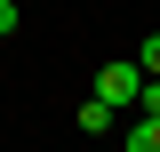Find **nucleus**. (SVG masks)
Here are the masks:
<instances>
[{
  "instance_id": "obj_1",
  "label": "nucleus",
  "mask_w": 160,
  "mask_h": 152,
  "mask_svg": "<svg viewBox=\"0 0 160 152\" xmlns=\"http://www.w3.org/2000/svg\"><path fill=\"white\" fill-rule=\"evenodd\" d=\"M136 88H144V64H136V56H112V64L96 72V96L112 104V112H120V104H136Z\"/></svg>"
},
{
  "instance_id": "obj_2",
  "label": "nucleus",
  "mask_w": 160,
  "mask_h": 152,
  "mask_svg": "<svg viewBox=\"0 0 160 152\" xmlns=\"http://www.w3.org/2000/svg\"><path fill=\"white\" fill-rule=\"evenodd\" d=\"M80 136H112V104H104V96L80 104Z\"/></svg>"
},
{
  "instance_id": "obj_3",
  "label": "nucleus",
  "mask_w": 160,
  "mask_h": 152,
  "mask_svg": "<svg viewBox=\"0 0 160 152\" xmlns=\"http://www.w3.org/2000/svg\"><path fill=\"white\" fill-rule=\"evenodd\" d=\"M128 152H160V112H144L136 128H128Z\"/></svg>"
},
{
  "instance_id": "obj_4",
  "label": "nucleus",
  "mask_w": 160,
  "mask_h": 152,
  "mask_svg": "<svg viewBox=\"0 0 160 152\" xmlns=\"http://www.w3.org/2000/svg\"><path fill=\"white\" fill-rule=\"evenodd\" d=\"M136 64H144V72H160V32H144V56H136Z\"/></svg>"
},
{
  "instance_id": "obj_5",
  "label": "nucleus",
  "mask_w": 160,
  "mask_h": 152,
  "mask_svg": "<svg viewBox=\"0 0 160 152\" xmlns=\"http://www.w3.org/2000/svg\"><path fill=\"white\" fill-rule=\"evenodd\" d=\"M0 32H16V0H0Z\"/></svg>"
}]
</instances>
